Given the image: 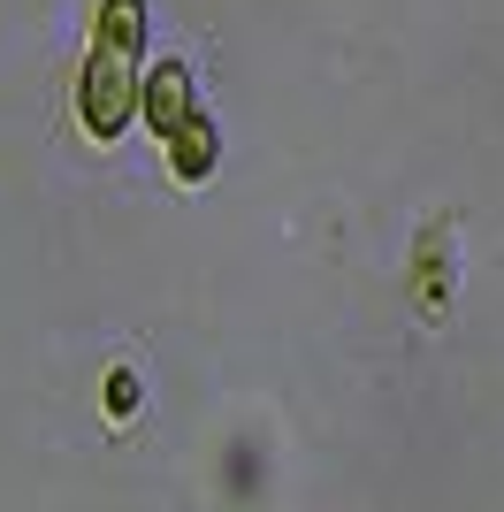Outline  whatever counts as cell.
<instances>
[{
    "label": "cell",
    "mask_w": 504,
    "mask_h": 512,
    "mask_svg": "<svg viewBox=\"0 0 504 512\" xmlns=\"http://www.w3.org/2000/svg\"><path fill=\"white\" fill-rule=\"evenodd\" d=\"M146 46H123V39H84V62H77V85H69V107H77V130L92 146H115L138 130V100H146Z\"/></svg>",
    "instance_id": "6da1fadb"
},
{
    "label": "cell",
    "mask_w": 504,
    "mask_h": 512,
    "mask_svg": "<svg viewBox=\"0 0 504 512\" xmlns=\"http://www.w3.org/2000/svg\"><path fill=\"white\" fill-rule=\"evenodd\" d=\"M161 161H168V176H176V184H207L214 161H222V123L199 107V115H191V123L161 146Z\"/></svg>",
    "instance_id": "3957f363"
},
{
    "label": "cell",
    "mask_w": 504,
    "mask_h": 512,
    "mask_svg": "<svg viewBox=\"0 0 504 512\" xmlns=\"http://www.w3.org/2000/svg\"><path fill=\"white\" fill-rule=\"evenodd\" d=\"M191 115H199V85H191V62H176V54L146 62V100H138V130H146L153 146H168V138H176Z\"/></svg>",
    "instance_id": "7a4b0ae2"
},
{
    "label": "cell",
    "mask_w": 504,
    "mask_h": 512,
    "mask_svg": "<svg viewBox=\"0 0 504 512\" xmlns=\"http://www.w3.org/2000/svg\"><path fill=\"white\" fill-rule=\"evenodd\" d=\"M107 406H115V413L138 406V375H115V383H107Z\"/></svg>",
    "instance_id": "277c9868"
}]
</instances>
